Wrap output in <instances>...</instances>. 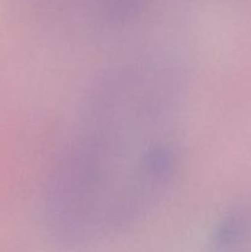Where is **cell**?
<instances>
[{"label": "cell", "instance_id": "cell-1", "mask_svg": "<svg viewBox=\"0 0 251 252\" xmlns=\"http://www.w3.org/2000/svg\"><path fill=\"white\" fill-rule=\"evenodd\" d=\"M182 88L176 66L154 59L96 76L44 184L42 216L58 243L81 248L112 239L162 203L181 166Z\"/></svg>", "mask_w": 251, "mask_h": 252}, {"label": "cell", "instance_id": "cell-3", "mask_svg": "<svg viewBox=\"0 0 251 252\" xmlns=\"http://www.w3.org/2000/svg\"><path fill=\"white\" fill-rule=\"evenodd\" d=\"M251 233V199L235 204L219 219L214 241L220 248H231Z\"/></svg>", "mask_w": 251, "mask_h": 252}, {"label": "cell", "instance_id": "cell-2", "mask_svg": "<svg viewBox=\"0 0 251 252\" xmlns=\"http://www.w3.org/2000/svg\"><path fill=\"white\" fill-rule=\"evenodd\" d=\"M154 0H71L70 14L93 30H115L135 21Z\"/></svg>", "mask_w": 251, "mask_h": 252}]
</instances>
